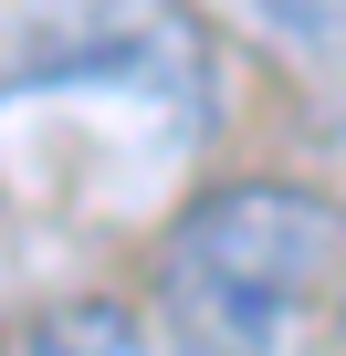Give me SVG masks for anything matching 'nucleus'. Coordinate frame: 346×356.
Segmentation results:
<instances>
[{
  "instance_id": "nucleus-5",
  "label": "nucleus",
  "mask_w": 346,
  "mask_h": 356,
  "mask_svg": "<svg viewBox=\"0 0 346 356\" xmlns=\"http://www.w3.org/2000/svg\"><path fill=\"white\" fill-rule=\"evenodd\" d=\"M336 335H346V273H336Z\"/></svg>"
},
{
  "instance_id": "nucleus-2",
  "label": "nucleus",
  "mask_w": 346,
  "mask_h": 356,
  "mask_svg": "<svg viewBox=\"0 0 346 356\" xmlns=\"http://www.w3.org/2000/svg\"><path fill=\"white\" fill-rule=\"evenodd\" d=\"M11 84H126L136 105H168L189 136L210 115V42L179 0H42Z\"/></svg>"
},
{
  "instance_id": "nucleus-4",
  "label": "nucleus",
  "mask_w": 346,
  "mask_h": 356,
  "mask_svg": "<svg viewBox=\"0 0 346 356\" xmlns=\"http://www.w3.org/2000/svg\"><path fill=\"white\" fill-rule=\"evenodd\" d=\"M221 11H231L252 42H273L283 63L346 74V0H221Z\"/></svg>"
},
{
  "instance_id": "nucleus-3",
  "label": "nucleus",
  "mask_w": 346,
  "mask_h": 356,
  "mask_svg": "<svg viewBox=\"0 0 346 356\" xmlns=\"http://www.w3.org/2000/svg\"><path fill=\"white\" fill-rule=\"evenodd\" d=\"M22 356H168V346H157V325H147L136 304L84 293V304H53V314L22 335Z\"/></svg>"
},
{
  "instance_id": "nucleus-1",
  "label": "nucleus",
  "mask_w": 346,
  "mask_h": 356,
  "mask_svg": "<svg viewBox=\"0 0 346 356\" xmlns=\"http://www.w3.org/2000/svg\"><path fill=\"white\" fill-rule=\"evenodd\" d=\"M346 273V210L294 178H221L168 220L147 262L168 356H294Z\"/></svg>"
}]
</instances>
